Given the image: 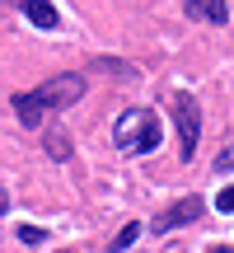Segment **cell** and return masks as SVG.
Returning a JSON list of instances; mask_svg holds the SVG:
<instances>
[{
  "mask_svg": "<svg viewBox=\"0 0 234 253\" xmlns=\"http://www.w3.org/2000/svg\"><path fill=\"white\" fill-rule=\"evenodd\" d=\"M159 122H155V113L150 108H126L122 118H117L113 126V141H117V150L122 155H150V150H159Z\"/></svg>",
  "mask_w": 234,
  "mask_h": 253,
  "instance_id": "obj_1",
  "label": "cell"
},
{
  "mask_svg": "<svg viewBox=\"0 0 234 253\" xmlns=\"http://www.w3.org/2000/svg\"><path fill=\"white\" fill-rule=\"evenodd\" d=\"M173 118H178V136H183V160L197 155V141H201V108L192 94H173Z\"/></svg>",
  "mask_w": 234,
  "mask_h": 253,
  "instance_id": "obj_2",
  "label": "cell"
},
{
  "mask_svg": "<svg viewBox=\"0 0 234 253\" xmlns=\"http://www.w3.org/2000/svg\"><path fill=\"white\" fill-rule=\"evenodd\" d=\"M33 94L47 103V113H52V108H71V103L84 94V75H52V80L38 84Z\"/></svg>",
  "mask_w": 234,
  "mask_h": 253,
  "instance_id": "obj_3",
  "label": "cell"
},
{
  "mask_svg": "<svg viewBox=\"0 0 234 253\" xmlns=\"http://www.w3.org/2000/svg\"><path fill=\"white\" fill-rule=\"evenodd\" d=\"M201 216V197H183V202H173L169 211H159L155 216V235H169V230H178V225H192V220Z\"/></svg>",
  "mask_w": 234,
  "mask_h": 253,
  "instance_id": "obj_4",
  "label": "cell"
},
{
  "mask_svg": "<svg viewBox=\"0 0 234 253\" xmlns=\"http://www.w3.org/2000/svg\"><path fill=\"white\" fill-rule=\"evenodd\" d=\"M14 113L24 126H47V103L38 94H14Z\"/></svg>",
  "mask_w": 234,
  "mask_h": 253,
  "instance_id": "obj_5",
  "label": "cell"
},
{
  "mask_svg": "<svg viewBox=\"0 0 234 253\" xmlns=\"http://www.w3.org/2000/svg\"><path fill=\"white\" fill-rule=\"evenodd\" d=\"M188 14L201 19V24H225L230 5H225V0H188Z\"/></svg>",
  "mask_w": 234,
  "mask_h": 253,
  "instance_id": "obj_6",
  "label": "cell"
},
{
  "mask_svg": "<svg viewBox=\"0 0 234 253\" xmlns=\"http://www.w3.org/2000/svg\"><path fill=\"white\" fill-rule=\"evenodd\" d=\"M24 14H28V24H38V28H56L61 24L52 0H24Z\"/></svg>",
  "mask_w": 234,
  "mask_h": 253,
  "instance_id": "obj_7",
  "label": "cell"
},
{
  "mask_svg": "<svg viewBox=\"0 0 234 253\" xmlns=\"http://www.w3.org/2000/svg\"><path fill=\"white\" fill-rule=\"evenodd\" d=\"M47 155H52V160H71V141H66V131L61 126H47Z\"/></svg>",
  "mask_w": 234,
  "mask_h": 253,
  "instance_id": "obj_8",
  "label": "cell"
},
{
  "mask_svg": "<svg viewBox=\"0 0 234 253\" xmlns=\"http://www.w3.org/2000/svg\"><path fill=\"white\" fill-rule=\"evenodd\" d=\"M19 244H28V249L47 244V230H38V225H19Z\"/></svg>",
  "mask_w": 234,
  "mask_h": 253,
  "instance_id": "obj_9",
  "label": "cell"
},
{
  "mask_svg": "<svg viewBox=\"0 0 234 253\" xmlns=\"http://www.w3.org/2000/svg\"><path fill=\"white\" fill-rule=\"evenodd\" d=\"M136 239H141V225H136V220H131V225H122V230H117V239H113V249H131Z\"/></svg>",
  "mask_w": 234,
  "mask_h": 253,
  "instance_id": "obj_10",
  "label": "cell"
},
{
  "mask_svg": "<svg viewBox=\"0 0 234 253\" xmlns=\"http://www.w3.org/2000/svg\"><path fill=\"white\" fill-rule=\"evenodd\" d=\"M216 169H220V173H225V169H234V141H230V145H225V150H220V155H216Z\"/></svg>",
  "mask_w": 234,
  "mask_h": 253,
  "instance_id": "obj_11",
  "label": "cell"
},
{
  "mask_svg": "<svg viewBox=\"0 0 234 253\" xmlns=\"http://www.w3.org/2000/svg\"><path fill=\"white\" fill-rule=\"evenodd\" d=\"M216 207H220V211H234V183H230V188H220V197H216Z\"/></svg>",
  "mask_w": 234,
  "mask_h": 253,
  "instance_id": "obj_12",
  "label": "cell"
},
{
  "mask_svg": "<svg viewBox=\"0 0 234 253\" xmlns=\"http://www.w3.org/2000/svg\"><path fill=\"white\" fill-rule=\"evenodd\" d=\"M5 211H9V192L0 188V216H5Z\"/></svg>",
  "mask_w": 234,
  "mask_h": 253,
  "instance_id": "obj_13",
  "label": "cell"
},
{
  "mask_svg": "<svg viewBox=\"0 0 234 253\" xmlns=\"http://www.w3.org/2000/svg\"><path fill=\"white\" fill-rule=\"evenodd\" d=\"M230 14H234V9H230Z\"/></svg>",
  "mask_w": 234,
  "mask_h": 253,
  "instance_id": "obj_14",
  "label": "cell"
}]
</instances>
